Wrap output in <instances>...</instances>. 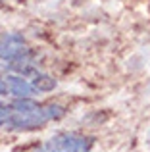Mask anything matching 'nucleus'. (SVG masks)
Masks as SVG:
<instances>
[{
	"instance_id": "obj_1",
	"label": "nucleus",
	"mask_w": 150,
	"mask_h": 152,
	"mask_svg": "<svg viewBox=\"0 0 150 152\" xmlns=\"http://www.w3.org/2000/svg\"><path fill=\"white\" fill-rule=\"evenodd\" d=\"M48 121L46 118L44 106L33 108V110H14L6 121V127L12 131H33V129H41L44 123Z\"/></svg>"
},
{
	"instance_id": "obj_2",
	"label": "nucleus",
	"mask_w": 150,
	"mask_h": 152,
	"mask_svg": "<svg viewBox=\"0 0 150 152\" xmlns=\"http://www.w3.org/2000/svg\"><path fill=\"white\" fill-rule=\"evenodd\" d=\"M50 142L58 152H90L94 139L79 133H56L50 139Z\"/></svg>"
},
{
	"instance_id": "obj_3",
	"label": "nucleus",
	"mask_w": 150,
	"mask_h": 152,
	"mask_svg": "<svg viewBox=\"0 0 150 152\" xmlns=\"http://www.w3.org/2000/svg\"><path fill=\"white\" fill-rule=\"evenodd\" d=\"M25 50V41L19 33H6L0 35V58L12 60Z\"/></svg>"
},
{
	"instance_id": "obj_4",
	"label": "nucleus",
	"mask_w": 150,
	"mask_h": 152,
	"mask_svg": "<svg viewBox=\"0 0 150 152\" xmlns=\"http://www.w3.org/2000/svg\"><path fill=\"white\" fill-rule=\"evenodd\" d=\"M6 83H8V91H10V94L15 96V98H31V94L35 93V87L31 85L27 79H23L21 75H17V73L8 75Z\"/></svg>"
},
{
	"instance_id": "obj_5",
	"label": "nucleus",
	"mask_w": 150,
	"mask_h": 152,
	"mask_svg": "<svg viewBox=\"0 0 150 152\" xmlns=\"http://www.w3.org/2000/svg\"><path fill=\"white\" fill-rule=\"evenodd\" d=\"M31 85L35 87V91H41V93H50V91L56 89V79L52 75L46 73H35L33 79H31Z\"/></svg>"
},
{
	"instance_id": "obj_6",
	"label": "nucleus",
	"mask_w": 150,
	"mask_h": 152,
	"mask_svg": "<svg viewBox=\"0 0 150 152\" xmlns=\"http://www.w3.org/2000/svg\"><path fill=\"white\" fill-rule=\"evenodd\" d=\"M44 112H46V118L48 119H60V118H64L66 108L56 104V102H48V104H44Z\"/></svg>"
},
{
	"instance_id": "obj_7",
	"label": "nucleus",
	"mask_w": 150,
	"mask_h": 152,
	"mask_svg": "<svg viewBox=\"0 0 150 152\" xmlns=\"http://www.w3.org/2000/svg\"><path fill=\"white\" fill-rule=\"evenodd\" d=\"M10 114H12V104L0 102V127L6 125V121H8V118H10Z\"/></svg>"
},
{
	"instance_id": "obj_8",
	"label": "nucleus",
	"mask_w": 150,
	"mask_h": 152,
	"mask_svg": "<svg viewBox=\"0 0 150 152\" xmlns=\"http://www.w3.org/2000/svg\"><path fill=\"white\" fill-rule=\"evenodd\" d=\"M35 152H58V150L54 148V145H52L50 141H46L44 145H41V146H39V148L35 150Z\"/></svg>"
},
{
	"instance_id": "obj_9",
	"label": "nucleus",
	"mask_w": 150,
	"mask_h": 152,
	"mask_svg": "<svg viewBox=\"0 0 150 152\" xmlns=\"http://www.w3.org/2000/svg\"><path fill=\"white\" fill-rule=\"evenodd\" d=\"M10 91H8V83L6 79H0V96H4V94H8Z\"/></svg>"
}]
</instances>
